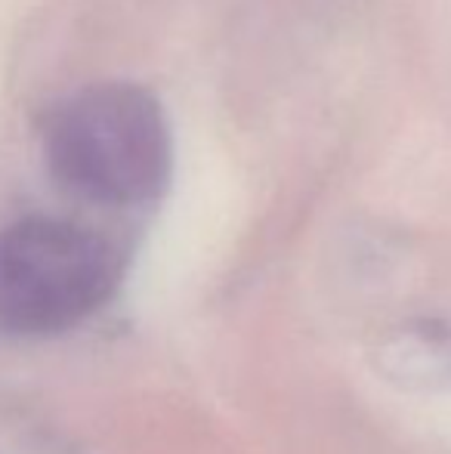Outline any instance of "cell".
Returning <instances> with one entry per match:
<instances>
[{
  "label": "cell",
  "instance_id": "cell-1",
  "mask_svg": "<svg viewBox=\"0 0 451 454\" xmlns=\"http://www.w3.org/2000/svg\"><path fill=\"white\" fill-rule=\"evenodd\" d=\"M43 158L62 189L103 207H139L170 183L174 137L145 87L103 81L81 87L43 121Z\"/></svg>",
  "mask_w": 451,
  "mask_h": 454
},
{
  "label": "cell",
  "instance_id": "cell-2",
  "mask_svg": "<svg viewBox=\"0 0 451 454\" xmlns=\"http://www.w3.org/2000/svg\"><path fill=\"white\" fill-rule=\"evenodd\" d=\"M121 281V254L103 232L62 216L0 229V334L53 337L103 309Z\"/></svg>",
  "mask_w": 451,
  "mask_h": 454
}]
</instances>
